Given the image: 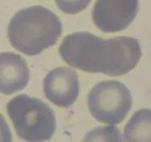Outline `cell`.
I'll return each instance as SVG.
<instances>
[{
    "mask_svg": "<svg viewBox=\"0 0 151 142\" xmlns=\"http://www.w3.org/2000/svg\"><path fill=\"white\" fill-rule=\"evenodd\" d=\"M29 76L24 58L12 52L0 54V92L9 96L22 90L28 84Z\"/></svg>",
    "mask_w": 151,
    "mask_h": 142,
    "instance_id": "52a82bcc",
    "label": "cell"
},
{
    "mask_svg": "<svg viewBox=\"0 0 151 142\" xmlns=\"http://www.w3.org/2000/svg\"><path fill=\"white\" fill-rule=\"evenodd\" d=\"M137 12L138 0H96L92 18L102 32L114 33L132 24Z\"/></svg>",
    "mask_w": 151,
    "mask_h": 142,
    "instance_id": "5b68a950",
    "label": "cell"
},
{
    "mask_svg": "<svg viewBox=\"0 0 151 142\" xmlns=\"http://www.w3.org/2000/svg\"><path fill=\"white\" fill-rule=\"evenodd\" d=\"M126 141H151V110L137 111L124 128Z\"/></svg>",
    "mask_w": 151,
    "mask_h": 142,
    "instance_id": "ba28073f",
    "label": "cell"
},
{
    "mask_svg": "<svg viewBox=\"0 0 151 142\" xmlns=\"http://www.w3.org/2000/svg\"><path fill=\"white\" fill-rule=\"evenodd\" d=\"M6 111L17 135L27 141H49L56 131L54 111L44 101L19 95L9 102Z\"/></svg>",
    "mask_w": 151,
    "mask_h": 142,
    "instance_id": "3957f363",
    "label": "cell"
},
{
    "mask_svg": "<svg viewBox=\"0 0 151 142\" xmlns=\"http://www.w3.org/2000/svg\"><path fill=\"white\" fill-rule=\"evenodd\" d=\"M66 63L88 73L111 76L130 72L138 63L142 53L137 39L117 37L104 40L88 32L67 35L59 48Z\"/></svg>",
    "mask_w": 151,
    "mask_h": 142,
    "instance_id": "6da1fadb",
    "label": "cell"
},
{
    "mask_svg": "<svg viewBox=\"0 0 151 142\" xmlns=\"http://www.w3.org/2000/svg\"><path fill=\"white\" fill-rule=\"evenodd\" d=\"M92 0H55L57 7L63 12L74 15L86 9Z\"/></svg>",
    "mask_w": 151,
    "mask_h": 142,
    "instance_id": "9c48e42d",
    "label": "cell"
},
{
    "mask_svg": "<svg viewBox=\"0 0 151 142\" xmlns=\"http://www.w3.org/2000/svg\"><path fill=\"white\" fill-rule=\"evenodd\" d=\"M62 32L63 25L57 15L41 6L19 11L8 27L12 46L28 56L37 55L54 45Z\"/></svg>",
    "mask_w": 151,
    "mask_h": 142,
    "instance_id": "7a4b0ae2",
    "label": "cell"
},
{
    "mask_svg": "<svg viewBox=\"0 0 151 142\" xmlns=\"http://www.w3.org/2000/svg\"><path fill=\"white\" fill-rule=\"evenodd\" d=\"M88 110L98 122L117 125L125 118L132 106L131 92L116 80L103 81L92 89L87 98Z\"/></svg>",
    "mask_w": 151,
    "mask_h": 142,
    "instance_id": "277c9868",
    "label": "cell"
},
{
    "mask_svg": "<svg viewBox=\"0 0 151 142\" xmlns=\"http://www.w3.org/2000/svg\"><path fill=\"white\" fill-rule=\"evenodd\" d=\"M12 139L11 130L4 117L0 114V142H9Z\"/></svg>",
    "mask_w": 151,
    "mask_h": 142,
    "instance_id": "30bf717a",
    "label": "cell"
},
{
    "mask_svg": "<svg viewBox=\"0 0 151 142\" xmlns=\"http://www.w3.org/2000/svg\"><path fill=\"white\" fill-rule=\"evenodd\" d=\"M79 92L77 74L67 67L54 69L44 79V95L59 107L68 108L72 105L77 99Z\"/></svg>",
    "mask_w": 151,
    "mask_h": 142,
    "instance_id": "8992f818",
    "label": "cell"
}]
</instances>
